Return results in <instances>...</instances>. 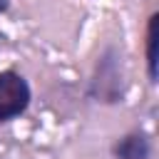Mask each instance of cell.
Returning <instances> with one entry per match:
<instances>
[{"label": "cell", "instance_id": "obj_1", "mask_svg": "<svg viewBox=\"0 0 159 159\" xmlns=\"http://www.w3.org/2000/svg\"><path fill=\"white\" fill-rule=\"evenodd\" d=\"M30 104V87L15 72H0V119H10Z\"/></svg>", "mask_w": 159, "mask_h": 159}, {"label": "cell", "instance_id": "obj_2", "mask_svg": "<svg viewBox=\"0 0 159 159\" xmlns=\"http://www.w3.org/2000/svg\"><path fill=\"white\" fill-rule=\"evenodd\" d=\"M117 154L122 159H147L149 144H147V139L142 134H132V137H127V139H122L117 144Z\"/></svg>", "mask_w": 159, "mask_h": 159}, {"label": "cell", "instance_id": "obj_3", "mask_svg": "<svg viewBox=\"0 0 159 159\" xmlns=\"http://www.w3.org/2000/svg\"><path fill=\"white\" fill-rule=\"evenodd\" d=\"M157 25H159V15L149 17V27H147V67H149V77L157 80Z\"/></svg>", "mask_w": 159, "mask_h": 159}, {"label": "cell", "instance_id": "obj_4", "mask_svg": "<svg viewBox=\"0 0 159 159\" xmlns=\"http://www.w3.org/2000/svg\"><path fill=\"white\" fill-rule=\"evenodd\" d=\"M7 7V0H0V10H5Z\"/></svg>", "mask_w": 159, "mask_h": 159}]
</instances>
